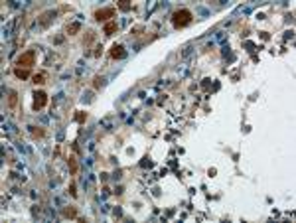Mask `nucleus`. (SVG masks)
<instances>
[{
  "instance_id": "4",
  "label": "nucleus",
  "mask_w": 296,
  "mask_h": 223,
  "mask_svg": "<svg viewBox=\"0 0 296 223\" xmlns=\"http://www.w3.org/2000/svg\"><path fill=\"white\" fill-rule=\"evenodd\" d=\"M115 12H117V10L113 8V6H109V8H101V10H97L95 12V18L97 20H109V18H115Z\"/></svg>"
},
{
  "instance_id": "5",
  "label": "nucleus",
  "mask_w": 296,
  "mask_h": 223,
  "mask_svg": "<svg viewBox=\"0 0 296 223\" xmlns=\"http://www.w3.org/2000/svg\"><path fill=\"white\" fill-rule=\"evenodd\" d=\"M111 57H113V59H121V57H125V47H122V46H117V44H115L113 50H111Z\"/></svg>"
},
{
  "instance_id": "1",
  "label": "nucleus",
  "mask_w": 296,
  "mask_h": 223,
  "mask_svg": "<svg viewBox=\"0 0 296 223\" xmlns=\"http://www.w3.org/2000/svg\"><path fill=\"white\" fill-rule=\"evenodd\" d=\"M190 22H192V12L186 10V8L176 10L174 16H172V24H174V28H184V26H188Z\"/></svg>"
},
{
  "instance_id": "12",
  "label": "nucleus",
  "mask_w": 296,
  "mask_h": 223,
  "mask_svg": "<svg viewBox=\"0 0 296 223\" xmlns=\"http://www.w3.org/2000/svg\"><path fill=\"white\" fill-rule=\"evenodd\" d=\"M32 134H34V136H44L46 132H44V131H38V128H32Z\"/></svg>"
},
{
  "instance_id": "15",
  "label": "nucleus",
  "mask_w": 296,
  "mask_h": 223,
  "mask_svg": "<svg viewBox=\"0 0 296 223\" xmlns=\"http://www.w3.org/2000/svg\"><path fill=\"white\" fill-rule=\"evenodd\" d=\"M63 215H71V217H73V215H75V211H73V209H65V211H63Z\"/></svg>"
},
{
  "instance_id": "2",
  "label": "nucleus",
  "mask_w": 296,
  "mask_h": 223,
  "mask_svg": "<svg viewBox=\"0 0 296 223\" xmlns=\"http://www.w3.org/2000/svg\"><path fill=\"white\" fill-rule=\"evenodd\" d=\"M34 61H36V51L30 50V51H26V53H22L20 57H18V61H16V63L20 65V67L24 65V67L28 69V67H32V65H34Z\"/></svg>"
},
{
  "instance_id": "16",
  "label": "nucleus",
  "mask_w": 296,
  "mask_h": 223,
  "mask_svg": "<svg viewBox=\"0 0 296 223\" xmlns=\"http://www.w3.org/2000/svg\"><path fill=\"white\" fill-rule=\"evenodd\" d=\"M69 194H71V196H75V194H77V192H75V186H69Z\"/></svg>"
},
{
  "instance_id": "3",
  "label": "nucleus",
  "mask_w": 296,
  "mask_h": 223,
  "mask_svg": "<svg viewBox=\"0 0 296 223\" xmlns=\"http://www.w3.org/2000/svg\"><path fill=\"white\" fill-rule=\"evenodd\" d=\"M46 103H47V95H46L44 91H38L36 95H34V111L44 109V107H46Z\"/></svg>"
},
{
  "instance_id": "7",
  "label": "nucleus",
  "mask_w": 296,
  "mask_h": 223,
  "mask_svg": "<svg viewBox=\"0 0 296 223\" xmlns=\"http://www.w3.org/2000/svg\"><path fill=\"white\" fill-rule=\"evenodd\" d=\"M14 73H16V77H20V79H28V77H30V71H28V69H22V67L14 69Z\"/></svg>"
},
{
  "instance_id": "14",
  "label": "nucleus",
  "mask_w": 296,
  "mask_h": 223,
  "mask_svg": "<svg viewBox=\"0 0 296 223\" xmlns=\"http://www.w3.org/2000/svg\"><path fill=\"white\" fill-rule=\"evenodd\" d=\"M77 121H85V118H87V115H83V113H79V115H77Z\"/></svg>"
},
{
  "instance_id": "9",
  "label": "nucleus",
  "mask_w": 296,
  "mask_h": 223,
  "mask_svg": "<svg viewBox=\"0 0 296 223\" xmlns=\"http://www.w3.org/2000/svg\"><path fill=\"white\" fill-rule=\"evenodd\" d=\"M44 81H46V75H44V73H40V75H34V83H36V85H42Z\"/></svg>"
},
{
  "instance_id": "13",
  "label": "nucleus",
  "mask_w": 296,
  "mask_h": 223,
  "mask_svg": "<svg viewBox=\"0 0 296 223\" xmlns=\"http://www.w3.org/2000/svg\"><path fill=\"white\" fill-rule=\"evenodd\" d=\"M10 105H16V93H10Z\"/></svg>"
},
{
  "instance_id": "11",
  "label": "nucleus",
  "mask_w": 296,
  "mask_h": 223,
  "mask_svg": "<svg viewBox=\"0 0 296 223\" xmlns=\"http://www.w3.org/2000/svg\"><path fill=\"white\" fill-rule=\"evenodd\" d=\"M69 166H71V174L77 172V164H75V158H69Z\"/></svg>"
},
{
  "instance_id": "6",
  "label": "nucleus",
  "mask_w": 296,
  "mask_h": 223,
  "mask_svg": "<svg viewBox=\"0 0 296 223\" xmlns=\"http://www.w3.org/2000/svg\"><path fill=\"white\" fill-rule=\"evenodd\" d=\"M113 32H117V22H107L105 24V34H113Z\"/></svg>"
},
{
  "instance_id": "8",
  "label": "nucleus",
  "mask_w": 296,
  "mask_h": 223,
  "mask_svg": "<svg viewBox=\"0 0 296 223\" xmlns=\"http://www.w3.org/2000/svg\"><path fill=\"white\" fill-rule=\"evenodd\" d=\"M79 28H81V24H77V22H75V24H71L69 28H67V34H69V36L77 34V32H79Z\"/></svg>"
},
{
  "instance_id": "10",
  "label": "nucleus",
  "mask_w": 296,
  "mask_h": 223,
  "mask_svg": "<svg viewBox=\"0 0 296 223\" xmlns=\"http://www.w3.org/2000/svg\"><path fill=\"white\" fill-rule=\"evenodd\" d=\"M119 8H121V10H130L128 0H121V2H119Z\"/></svg>"
}]
</instances>
